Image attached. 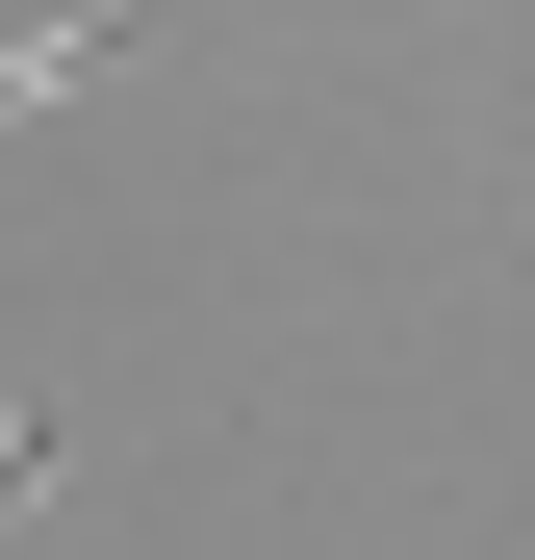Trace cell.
Wrapping results in <instances>:
<instances>
[{
    "instance_id": "1",
    "label": "cell",
    "mask_w": 535,
    "mask_h": 560,
    "mask_svg": "<svg viewBox=\"0 0 535 560\" xmlns=\"http://www.w3.org/2000/svg\"><path fill=\"white\" fill-rule=\"evenodd\" d=\"M77 77H128V0H77V26H26V51H0V128H26V103H77Z\"/></svg>"
}]
</instances>
